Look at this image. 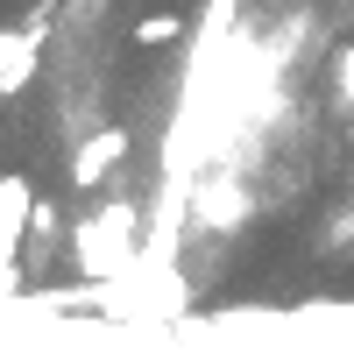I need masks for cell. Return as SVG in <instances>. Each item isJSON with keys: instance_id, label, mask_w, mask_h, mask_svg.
Listing matches in <instances>:
<instances>
[{"instance_id": "obj_6", "label": "cell", "mask_w": 354, "mask_h": 354, "mask_svg": "<svg viewBox=\"0 0 354 354\" xmlns=\"http://www.w3.org/2000/svg\"><path fill=\"white\" fill-rule=\"evenodd\" d=\"M177 36H185V21H177V15H149V21H135V43H142V50H163V43H177Z\"/></svg>"}, {"instance_id": "obj_1", "label": "cell", "mask_w": 354, "mask_h": 354, "mask_svg": "<svg viewBox=\"0 0 354 354\" xmlns=\"http://www.w3.org/2000/svg\"><path fill=\"white\" fill-rule=\"evenodd\" d=\"M135 227H142V205L135 198H106L100 213H85L71 227V262L85 283H113L135 270Z\"/></svg>"}, {"instance_id": "obj_5", "label": "cell", "mask_w": 354, "mask_h": 354, "mask_svg": "<svg viewBox=\"0 0 354 354\" xmlns=\"http://www.w3.org/2000/svg\"><path fill=\"white\" fill-rule=\"evenodd\" d=\"M113 163H128V128H93L71 149V170L64 177H71V192H100L113 177Z\"/></svg>"}, {"instance_id": "obj_7", "label": "cell", "mask_w": 354, "mask_h": 354, "mask_svg": "<svg viewBox=\"0 0 354 354\" xmlns=\"http://www.w3.org/2000/svg\"><path fill=\"white\" fill-rule=\"evenodd\" d=\"M333 93H340V106L354 113V43H340V50H333Z\"/></svg>"}, {"instance_id": "obj_4", "label": "cell", "mask_w": 354, "mask_h": 354, "mask_svg": "<svg viewBox=\"0 0 354 354\" xmlns=\"http://www.w3.org/2000/svg\"><path fill=\"white\" fill-rule=\"evenodd\" d=\"M192 213H198V227L234 234V227L248 220V185H241V170H213V177H198V185H192Z\"/></svg>"}, {"instance_id": "obj_2", "label": "cell", "mask_w": 354, "mask_h": 354, "mask_svg": "<svg viewBox=\"0 0 354 354\" xmlns=\"http://www.w3.org/2000/svg\"><path fill=\"white\" fill-rule=\"evenodd\" d=\"M36 227V192H28V177L21 170H0V298L21 283L15 270V248H21V234Z\"/></svg>"}, {"instance_id": "obj_3", "label": "cell", "mask_w": 354, "mask_h": 354, "mask_svg": "<svg viewBox=\"0 0 354 354\" xmlns=\"http://www.w3.org/2000/svg\"><path fill=\"white\" fill-rule=\"evenodd\" d=\"M43 43H50V8H36L21 28H0V100L43 71Z\"/></svg>"}]
</instances>
